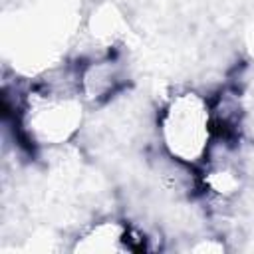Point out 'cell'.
<instances>
[{"label": "cell", "mask_w": 254, "mask_h": 254, "mask_svg": "<svg viewBox=\"0 0 254 254\" xmlns=\"http://www.w3.org/2000/svg\"><path fill=\"white\" fill-rule=\"evenodd\" d=\"M159 135L167 155L185 167L208 159L214 141V113L206 97L196 91L177 93L163 109Z\"/></svg>", "instance_id": "cell-1"}, {"label": "cell", "mask_w": 254, "mask_h": 254, "mask_svg": "<svg viewBox=\"0 0 254 254\" xmlns=\"http://www.w3.org/2000/svg\"><path fill=\"white\" fill-rule=\"evenodd\" d=\"M79 87L50 83L26 99L22 121L24 129L40 145L65 143L81 125Z\"/></svg>", "instance_id": "cell-2"}, {"label": "cell", "mask_w": 254, "mask_h": 254, "mask_svg": "<svg viewBox=\"0 0 254 254\" xmlns=\"http://www.w3.org/2000/svg\"><path fill=\"white\" fill-rule=\"evenodd\" d=\"M133 230L119 222V220H99L93 226H89L81 236H77V242L73 250L81 252H125V250H135L137 246L133 244Z\"/></svg>", "instance_id": "cell-3"}]
</instances>
